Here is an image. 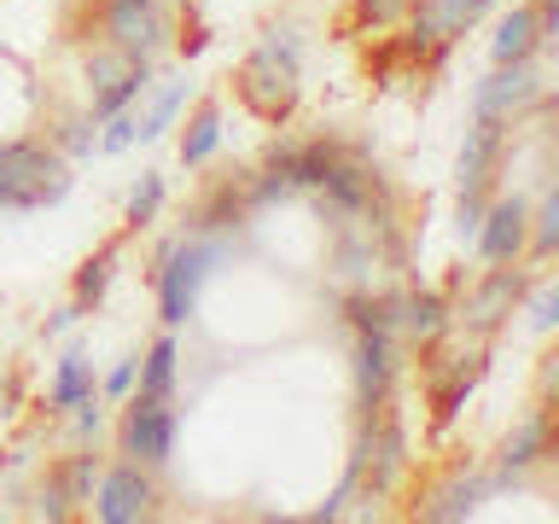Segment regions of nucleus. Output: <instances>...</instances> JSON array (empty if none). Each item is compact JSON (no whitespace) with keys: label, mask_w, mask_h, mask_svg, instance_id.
<instances>
[{"label":"nucleus","mask_w":559,"mask_h":524,"mask_svg":"<svg viewBox=\"0 0 559 524\" xmlns=\"http://www.w3.org/2000/svg\"><path fill=\"white\" fill-rule=\"evenodd\" d=\"M76 175H70L64 152L41 146V140H0V210H52L70 199Z\"/></svg>","instance_id":"obj_1"},{"label":"nucleus","mask_w":559,"mask_h":524,"mask_svg":"<svg viewBox=\"0 0 559 524\" xmlns=\"http://www.w3.org/2000/svg\"><path fill=\"white\" fill-rule=\"evenodd\" d=\"M222 245L216 239H175L157 251V309H164L169 326H187L192 309H199V291L210 269H216Z\"/></svg>","instance_id":"obj_2"},{"label":"nucleus","mask_w":559,"mask_h":524,"mask_svg":"<svg viewBox=\"0 0 559 524\" xmlns=\"http://www.w3.org/2000/svg\"><path fill=\"white\" fill-rule=\"evenodd\" d=\"M524 291H531V279H524L519 269H507V262H489L478 286H466V303H461L466 332H478V338L501 332V326H507V314L524 303Z\"/></svg>","instance_id":"obj_3"},{"label":"nucleus","mask_w":559,"mask_h":524,"mask_svg":"<svg viewBox=\"0 0 559 524\" xmlns=\"http://www.w3.org/2000/svg\"><path fill=\"white\" fill-rule=\"evenodd\" d=\"M234 87H239V99L251 105L262 122H286V117L297 111V70H292V64H280V59H269L262 47L239 64Z\"/></svg>","instance_id":"obj_4"},{"label":"nucleus","mask_w":559,"mask_h":524,"mask_svg":"<svg viewBox=\"0 0 559 524\" xmlns=\"http://www.w3.org/2000/svg\"><path fill=\"white\" fill-rule=\"evenodd\" d=\"M175 431H181V419L169 414L164 396H134L129 414H122V449L146 466H164L175 454Z\"/></svg>","instance_id":"obj_5"},{"label":"nucleus","mask_w":559,"mask_h":524,"mask_svg":"<svg viewBox=\"0 0 559 524\" xmlns=\"http://www.w3.org/2000/svg\"><path fill=\"white\" fill-rule=\"evenodd\" d=\"M478 257L484 262H519L524 245H531V204L524 199H496L478 216Z\"/></svg>","instance_id":"obj_6"},{"label":"nucleus","mask_w":559,"mask_h":524,"mask_svg":"<svg viewBox=\"0 0 559 524\" xmlns=\"http://www.w3.org/2000/svg\"><path fill=\"white\" fill-rule=\"evenodd\" d=\"M536 94H542L536 64H531V59H513V64H496L478 87H472V111H478V117H513V111H524Z\"/></svg>","instance_id":"obj_7"},{"label":"nucleus","mask_w":559,"mask_h":524,"mask_svg":"<svg viewBox=\"0 0 559 524\" xmlns=\"http://www.w3.org/2000/svg\"><path fill=\"white\" fill-rule=\"evenodd\" d=\"M152 507H157V489L152 478L134 466H117V472H105L99 478V496H94V513L105 524H140V519H152Z\"/></svg>","instance_id":"obj_8"},{"label":"nucleus","mask_w":559,"mask_h":524,"mask_svg":"<svg viewBox=\"0 0 559 524\" xmlns=\"http://www.w3.org/2000/svg\"><path fill=\"white\" fill-rule=\"evenodd\" d=\"M507 129H513V117H478V122L466 129L461 164H454V175H461V192H472V199H484L489 175H496L501 152H507Z\"/></svg>","instance_id":"obj_9"},{"label":"nucleus","mask_w":559,"mask_h":524,"mask_svg":"<svg viewBox=\"0 0 559 524\" xmlns=\"http://www.w3.org/2000/svg\"><path fill=\"white\" fill-rule=\"evenodd\" d=\"M391 379H396V344H391V332H361V344H356V396H361L367 414L391 402Z\"/></svg>","instance_id":"obj_10"},{"label":"nucleus","mask_w":559,"mask_h":524,"mask_svg":"<svg viewBox=\"0 0 559 524\" xmlns=\"http://www.w3.org/2000/svg\"><path fill=\"white\" fill-rule=\"evenodd\" d=\"M105 29H111V47H122L129 59H146L164 41V17L152 12V0H105Z\"/></svg>","instance_id":"obj_11"},{"label":"nucleus","mask_w":559,"mask_h":524,"mask_svg":"<svg viewBox=\"0 0 559 524\" xmlns=\"http://www.w3.org/2000/svg\"><path fill=\"white\" fill-rule=\"evenodd\" d=\"M548 437H554V414L548 408H531L519 419V431L507 437L501 443V472H496V489H507L513 478H524V472H531L542 454H548Z\"/></svg>","instance_id":"obj_12"},{"label":"nucleus","mask_w":559,"mask_h":524,"mask_svg":"<svg viewBox=\"0 0 559 524\" xmlns=\"http://www.w3.org/2000/svg\"><path fill=\"white\" fill-rule=\"evenodd\" d=\"M484 349H466V356H454V367H449V373H437V367H431V408H437V426H449V419L454 414H461V402L472 396V391H478V379H484Z\"/></svg>","instance_id":"obj_13"},{"label":"nucleus","mask_w":559,"mask_h":524,"mask_svg":"<svg viewBox=\"0 0 559 524\" xmlns=\"http://www.w3.org/2000/svg\"><path fill=\"white\" fill-rule=\"evenodd\" d=\"M449 297L443 291H414V297H402V309H396V326H408L419 344H437L449 332Z\"/></svg>","instance_id":"obj_14"},{"label":"nucleus","mask_w":559,"mask_h":524,"mask_svg":"<svg viewBox=\"0 0 559 524\" xmlns=\"http://www.w3.org/2000/svg\"><path fill=\"white\" fill-rule=\"evenodd\" d=\"M82 402H94V361L82 349H64L59 373H52V391H47V408H82Z\"/></svg>","instance_id":"obj_15"},{"label":"nucleus","mask_w":559,"mask_h":524,"mask_svg":"<svg viewBox=\"0 0 559 524\" xmlns=\"http://www.w3.org/2000/svg\"><path fill=\"white\" fill-rule=\"evenodd\" d=\"M542 47V29H536V12L531 7H513L496 29V64H513V59H536Z\"/></svg>","instance_id":"obj_16"},{"label":"nucleus","mask_w":559,"mask_h":524,"mask_svg":"<svg viewBox=\"0 0 559 524\" xmlns=\"http://www.w3.org/2000/svg\"><path fill=\"white\" fill-rule=\"evenodd\" d=\"M117 262H122V239L99 245V251L76 269V303H82V309H94L99 297H105V286H111V274H117Z\"/></svg>","instance_id":"obj_17"},{"label":"nucleus","mask_w":559,"mask_h":524,"mask_svg":"<svg viewBox=\"0 0 559 524\" xmlns=\"http://www.w3.org/2000/svg\"><path fill=\"white\" fill-rule=\"evenodd\" d=\"M216 146H222V111H216V105H199L192 122H187V134H181V164L199 169V164H210V152H216Z\"/></svg>","instance_id":"obj_18"},{"label":"nucleus","mask_w":559,"mask_h":524,"mask_svg":"<svg viewBox=\"0 0 559 524\" xmlns=\"http://www.w3.org/2000/svg\"><path fill=\"white\" fill-rule=\"evenodd\" d=\"M245 204H251V199H245V192H234V181H216V192H210V199L192 210L187 227H199V234H204V227H210V234H216V227H239Z\"/></svg>","instance_id":"obj_19"},{"label":"nucleus","mask_w":559,"mask_h":524,"mask_svg":"<svg viewBox=\"0 0 559 524\" xmlns=\"http://www.w3.org/2000/svg\"><path fill=\"white\" fill-rule=\"evenodd\" d=\"M175 361H181L175 338H157V344L146 349V361L134 367V373H140V396H164V402H169V391H175Z\"/></svg>","instance_id":"obj_20"},{"label":"nucleus","mask_w":559,"mask_h":524,"mask_svg":"<svg viewBox=\"0 0 559 524\" xmlns=\"http://www.w3.org/2000/svg\"><path fill=\"white\" fill-rule=\"evenodd\" d=\"M484 489H489V484H478V478H461V484L437 489V496L419 507V519H466V513H478Z\"/></svg>","instance_id":"obj_21"},{"label":"nucleus","mask_w":559,"mask_h":524,"mask_svg":"<svg viewBox=\"0 0 559 524\" xmlns=\"http://www.w3.org/2000/svg\"><path fill=\"white\" fill-rule=\"evenodd\" d=\"M396 309H402V297H384V291H356L349 297V321H356V332H396Z\"/></svg>","instance_id":"obj_22"},{"label":"nucleus","mask_w":559,"mask_h":524,"mask_svg":"<svg viewBox=\"0 0 559 524\" xmlns=\"http://www.w3.org/2000/svg\"><path fill=\"white\" fill-rule=\"evenodd\" d=\"M181 99H187V87H164V94L152 99V111L146 117H134V140H157L175 122V111H181Z\"/></svg>","instance_id":"obj_23"},{"label":"nucleus","mask_w":559,"mask_h":524,"mask_svg":"<svg viewBox=\"0 0 559 524\" xmlns=\"http://www.w3.org/2000/svg\"><path fill=\"white\" fill-rule=\"evenodd\" d=\"M164 204V175H140V187L129 192V227H146Z\"/></svg>","instance_id":"obj_24"},{"label":"nucleus","mask_w":559,"mask_h":524,"mask_svg":"<svg viewBox=\"0 0 559 524\" xmlns=\"http://www.w3.org/2000/svg\"><path fill=\"white\" fill-rule=\"evenodd\" d=\"M531 222H536V257H554V245H559V192L542 199V210Z\"/></svg>","instance_id":"obj_25"},{"label":"nucleus","mask_w":559,"mask_h":524,"mask_svg":"<svg viewBox=\"0 0 559 524\" xmlns=\"http://www.w3.org/2000/svg\"><path fill=\"white\" fill-rule=\"evenodd\" d=\"M129 146H134V117H129V111H111V117H105V134H99L94 152L117 157V152H129Z\"/></svg>","instance_id":"obj_26"},{"label":"nucleus","mask_w":559,"mask_h":524,"mask_svg":"<svg viewBox=\"0 0 559 524\" xmlns=\"http://www.w3.org/2000/svg\"><path fill=\"white\" fill-rule=\"evenodd\" d=\"M94 129H99V122H94V111H87V117H70L64 129H59V140H64V146L76 152V157H87V152L99 146V134H94Z\"/></svg>","instance_id":"obj_27"},{"label":"nucleus","mask_w":559,"mask_h":524,"mask_svg":"<svg viewBox=\"0 0 559 524\" xmlns=\"http://www.w3.org/2000/svg\"><path fill=\"white\" fill-rule=\"evenodd\" d=\"M554 321H559V291H554V279H542L536 297H531V326L536 332H554Z\"/></svg>","instance_id":"obj_28"},{"label":"nucleus","mask_w":559,"mask_h":524,"mask_svg":"<svg viewBox=\"0 0 559 524\" xmlns=\"http://www.w3.org/2000/svg\"><path fill=\"white\" fill-rule=\"evenodd\" d=\"M64 496H70V501H87V496H94V454H76V461H70Z\"/></svg>","instance_id":"obj_29"},{"label":"nucleus","mask_w":559,"mask_h":524,"mask_svg":"<svg viewBox=\"0 0 559 524\" xmlns=\"http://www.w3.org/2000/svg\"><path fill=\"white\" fill-rule=\"evenodd\" d=\"M402 7H408V0H356V12L367 17V24H396Z\"/></svg>","instance_id":"obj_30"},{"label":"nucleus","mask_w":559,"mask_h":524,"mask_svg":"<svg viewBox=\"0 0 559 524\" xmlns=\"http://www.w3.org/2000/svg\"><path fill=\"white\" fill-rule=\"evenodd\" d=\"M35 513H41V519H70V496H64V484H47V489H41V501H35Z\"/></svg>","instance_id":"obj_31"},{"label":"nucleus","mask_w":559,"mask_h":524,"mask_svg":"<svg viewBox=\"0 0 559 524\" xmlns=\"http://www.w3.org/2000/svg\"><path fill=\"white\" fill-rule=\"evenodd\" d=\"M134 367H140V356L117 361V367H111V379H105V396H129V384H134Z\"/></svg>","instance_id":"obj_32"},{"label":"nucleus","mask_w":559,"mask_h":524,"mask_svg":"<svg viewBox=\"0 0 559 524\" xmlns=\"http://www.w3.org/2000/svg\"><path fill=\"white\" fill-rule=\"evenodd\" d=\"M76 314H82V303H64V309L47 321V338H59V332H70V326H76Z\"/></svg>","instance_id":"obj_33"},{"label":"nucleus","mask_w":559,"mask_h":524,"mask_svg":"<svg viewBox=\"0 0 559 524\" xmlns=\"http://www.w3.org/2000/svg\"><path fill=\"white\" fill-rule=\"evenodd\" d=\"M76 431H82V437H94V431H99V408H94V402H82V414H76Z\"/></svg>","instance_id":"obj_34"},{"label":"nucleus","mask_w":559,"mask_h":524,"mask_svg":"<svg viewBox=\"0 0 559 524\" xmlns=\"http://www.w3.org/2000/svg\"><path fill=\"white\" fill-rule=\"evenodd\" d=\"M478 7H484V12H489V7H496V0H478Z\"/></svg>","instance_id":"obj_35"},{"label":"nucleus","mask_w":559,"mask_h":524,"mask_svg":"<svg viewBox=\"0 0 559 524\" xmlns=\"http://www.w3.org/2000/svg\"><path fill=\"white\" fill-rule=\"evenodd\" d=\"M181 7H187V0H181Z\"/></svg>","instance_id":"obj_36"}]
</instances>
